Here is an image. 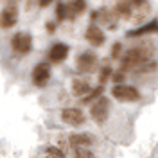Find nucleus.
<instances>
[{
	"label": "nucleus",
	"mask_w": 158,
	"mask_h": 158,
	"mask_svg": "<svg viewBox=\"0 0 158 158\" xmlns=\"http://www.w3.org/2000/svg\"><path fill=\"white\" fill-rule=\"evenodd\" d=\"M155 67L153 61V49L151 47H133L129 49L122 58V70H133V72H144Z\"/></svg>",
	"instance_id": "obj_1"
},
{
	"label": "nucleus",
	"mask_w": 158,
	"mask_h": 158,
	"mask_svg": "<svg viewBox=\"0 0 158 158\" xmlns=\"http://www.w3.org/2000/svg\"><path fill=\"white\" fill-rule=\"evenodd\" d=\"M111 95L117 99V101H120V102H131V101L140 99V92H138L135 86H129V85H124V83H118V85L113 86Z\"/></svg>",
	"instance_id": "obj_2"
},
{
	"label": "nucleus",
	"mask_w": 158,
	"mask_h": 158,
	"mask_svg": "<svg viewBox=\"0 0 158 158\" xmlns=\"http://www.w3.org/2000/svg\"><path fill=\"white\" fill-rule=\"evenodd\" d=\"M108 111H110V101L102 95H99V99L92 104V117L97 124H104L108 118Z\"/></svg>",
	"instance_id": "obj_3"
},
{
	"label": "nucleus",
	"mask_w": 158,
	"mask_h": 158,
	"mask_svg": "<svg viewBox=\"0 0 158 158\" xmlns=\"http://www.w3.org/2000/svg\"><path fill=\"white\" fill-rule=\"evenodd\" d=\"M11 47L16 54H27L32 49V38L29 32H16L11 40Z\"/></svg>",
	"instance_id": "obj_4"
},
{
	"label": "nucleus",
	"mask_w": 158,
	"mask_h": 158,
	"mask_svg": "<svg viewBox=\"0 0 158 158\" xmlns=\"http://www.w3.org/2000/svg\"><path fill=\"white\" fill-rule=\"evenodd\" d=\"M16 20H18V7L15 4H9L0 13V27L2 29H11L16 23Z\"/></svg>",
	"instance_id": "obj_5"
},
{
	"label": "nucleus",
	"mask_w": 158,
	"mask_h": 158,
	"mask_svg": "<svg viewBox=\"0 0 158 158\" xmlns=\"http://www.w3.org/2000/svg\"><path fill=\"white\" fill-rule=\"evenodd\" d=\"M76 67H77L79 72H92V70L97 67V56L92 50L83 52L77 58V61H76Z\"/></svg>",
	"instance_id": "obj_6"
},
{
	"label": "nucleus",
	"mask_w": 158,
	"mask_h": 158,
	"mask_svg": "<svg viewBox=\"0 0 158 158\" xmlns=\"http://www.w3.org/2000/svg\"><path fill=\"white\" fill-rule=\"evenodd\" d=\"M61 118L70 126H81L85 122V113L79 108H65L61 111Z\"/></svg>",
	"instance_id": "obj_7"
},
{
	"label": "nucleus",
	"mask_w": 158,
	"mask_h": 158,
	"mask_svg": "<svg viewBox=\"0 0 158 158\" xmlns=\"http://www.w3.org/2000/svg\"><path fill=\"white\" fill-rule=\"evenodd\" d=\"M50 79V69L47 63H40L38 67H34L32 70V83L36 86H45Z\"/></svg>",
	"instance_id": "obj_8"
},
{
	"label": "nucleus",
	"mask_w": 158,
	"mask_h": 158,
	"mask_svg": "<svg viewBox=\"0 0 158 158\" xmlns=\"http://www.w3.org/2000/svg\"><path fill=\"white\" fill-rule=\"evenodd\" d=\"M85 38L88 41L92 47H101L102 43H104V32L99 29L97 25H90L88 29H86V34H85Z\"/></svg>",
	"instance_id": "obj_9"
},
{
	"label": "nucleus",
	"mask_w": 158,
	"mask_h": 158,
	"mask_svg": "<svg viewBox=\"0 0 158 158\" xmlns=\"http://www.w3.org/2000/svg\"><path fill=\"white\" fill-rule=\"evenodd\" d=\"M67 56H69V45L65 43H56L49 50V59L52 63H61L63 59H67Z\"/></svg>",
	"instance_id": "obj_10"
},
{
	"label": "nucleus",
	"mask_w": 158,
	"mask_h": 158,
	"mask_svg": "<svg viewBox=\"0 0 158 158\" xmlns=\"http://www.w3.org/2000/svg\"><path fill=\"white\" fill-rule=\"evenodd\" d=\"M85 9H86V2L85 0H70L69 4H67V18L74 20Z\"/></svg>",
	"instance_id": "obj_11"
},
{
	"label": "nucleus",
	"mask_w": 158,
	"mask_h": 158,
	"mask_svg": "<svg viewBox=\"0 0 158 158\" xmlns=\"http://www.w3.org/2000/svg\"><path fill=\"white\" fill-rule=\"evenodd\" d=\"M69 144L72 148H88L90 144H92V137H90L88 133H74V135H70L69 137Z\"/></svg>",
	"instance_id": "obj_12"
},
{
	"label": "nucleus",
	"mask_w": 158,
	"mask_h": 158,
	"mask_svg": "<svg viewBox=\"0 0 158 158\" xmlns=\"http://www.w3.org/2000/svg\"><path fill=\"white\" fill-rule=\"evenodd\" d=\"M151 32H158V20H151L146 25H142V27H138L135 31H129L128 36L133 38V36H142V34H151Z\"/></svg>",
	"instance_id": "obj_13"
},
{
	"label": "nucleus",
	"mask_w": 158,
	"mask_h": 158,
	"mask_svg": "<svg viewBox=\"0 0 158 158\" xmlns=\"http://www.w3.org/2000/svg\"><path fill=\"white\" fill-rule=\"evenodd\" d=\"M88 92H90L88 81H85V79H74V81H72V94H74V95L85 97Z\"/></svg>",
	"instance_id": "obj_14"
},
{
	"label": "nucleus",
	"mask_w": 158,
	"mask_h": 158,
	"mask_svg": "<svg viewBox=\"0 0 158 158\" xmlns=\"http://www.w3.org/2000/svg\"><path fill=\"white\" fill-rule=\"evenodd\" d=\"M56 16H58L59 22L67 20V2H58V7H56Z\"/></svg>",
	"instance_id": "obj_15"
},
{
	"label": "nucleus",
	"mask_w": 158,
	"mask_h": 158,
	"mask_svg": "<svg viewBox=\"0 0 158 158\" xmlns=\"http://www.w3.org/2000/svg\"><path fill=\"white\" fill-rule=\"evenodd\" d=\"M110 77H111V67H110V65H106V67H102L101 74H99V83H101V85H104Z\"/></svg>",
	"instance_id": "obj_16"
},
{
	"label": "nucleus",
	"mask_w": 158,
	"mask_h": 158,
	"mask_svg": "<svg viewBox=\"0 0 158 158\" xmlns=\"http://www.w3.org/2000/svg\"><path fill=\"white\" fill-rule=\"evenodd\" d=\"M74 158H95L94 156V153L86 148H76V155Z\"/></svg>",
	"instance_id": "obj_17"
},
{
	"label": "nucleus",
	"mask_w": 158,
	"mask_h": 158,
	"mask_svg": "<svg viewBox=\"0 0 158 158\" xmlns=\"http://www.w3.org/2000/svg\"><path fill=\"white\" fill-rule=\"evenodd\" d=\"M101 94H102V85H101V86H97V88L94 90V92H88V97H85V99H83V101H85V102H90L92 99L99 97Z\"/></svg>",
	"instance_id": "obj_18"
},
{
	"label": "nucleus",
	"mask_w": 158,
	"mask_h": 158,
	"mask_svg": "<svg viewBox=\"0 0 158 158\" xmlns=\"http://www.w3.org/2000/svg\"><path fill=\"white\" fill-rule=\"evenodd\" d=\"M120 52H122V45H120V43H115V45H113V50H111V58L118 59L120 58Z\"/></svg>",
	"instance_id": "obj_19"
},
{
	"label": "nucleus",
	"mask_w": 158,
	"mask_h": 158,
	"mask_svg": "<svg viewBox=\"0 0 158 158\" xmlns=\"http://www.w3.org/2000/svg\"><path fill=\"white\" fill-rule=\"evenodd\" d=\"M111 79H113V81H115L117 85H118V83H122V81L126 79V77H124V70H118V72H115V74H113V77H111Z\"/></svg>",
	"instance_id": "obj_20"
},
{
	"label": "nucleus",
	"mask_w": 158,
	"mask_h": 158,
	"mask_svg": "<svg viewBox=\"0 0 158 158\" xmlns=\"http://www.w3.org/2000/svg\"><path fill=\"white\" fill-rule=\"evenodd\" d=\"M50 2H52V0H40V6H41V7H47Z\"/></svg>",
	"instance_id": "obj_21"
},
{
	"label": "nucleus",
	"mask_w": 158,
	"mask_h": 158,
	"mask_svg": "<svg viewBox=\"0 0 158 158\" xmlns=\"http://www.w3.org/2000/svg\"><path fill=\"white\" fill-rule=\"evenodd\" d=\"M54 29H56V23H47V31L49 32H54Z\"/></svg>",
	"instance_id": "obj_22"
},
{
	"label": "nucleus",
	"mask_w": 158,
	"mask_h": 158,
	"mask_svg": "<svg viewBox=\"0 0 158 158\" xmlns=\"http://www.w3.org/2000/svg\"><path fill=\"white\" fill-rule=\"evenodd\" d=\"M43 158H65V156H59V155H50V153H47V156Z\"/></svg>",
	"instance_id": "obj_23"
}]
</instances>
